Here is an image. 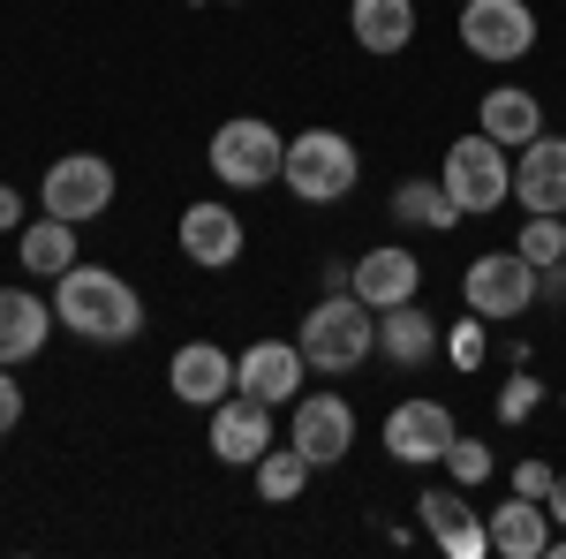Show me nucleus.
<instances>
[{
	"mask_svg": "<svg viewBox=\"0 0 566 559\" xmlns=\"http://www.w3.org/2000/svg\"><path fill=\"white\" fill-rule=\"evenodd\" d=\"M53 318H61L84 348H129L136 333H144V296H136L129 272L76 258L61 280H53Z\"/></svg>",
	"mask_w": 566,
	"mask_h": 559,
	"instance_id": "f257e3e1",
	"label": "nucleus"
},
{
	"mask_svg": "<svg viewBox=\"0 0 566 559\" xmlns=\"http://www.w3.org/2000/svg\"><path fill=\"white\" fill-rule=\"evenodd\" d=\"M295 341L310 355V379H348L378 355V310L363 296H317L295 325Z\"/></svg>",
	"mask_w": 566,
	"mask_h": 559,
	"instance_id": "f03ea898",
	"label": "nucleus"
},
{
	"mask_svg": "<svg viewBox=\"0 0 566 559\" xmlns=\"http://www.w3.org/2000/svg\"><path fill=\"white\" fill-rule=\"evenodd\" d=\"M355 182H363V152H355V136L340 130H303L287 136V159H280V189L295 197V205H340L355 197Z\"/></svg>",
	"mask_w": 566,
	"mask_h": 559,
	"instance_id": "7ed1b4c3",
	"label": "nucleus"
},
{
	"mask_svg": "<svg viewBox=\"0 0 566 559\" xmlns=\"http://www.w3.org/2000/svg\"><path fill=\"white\" fill-rule=\"evenodd\" d=\"M280 159H287V136L272 130L264 114H234V122H219L212 144H205L212 182H219V189H234V197L272 189V182H280Z\"/></svg>",
	"mask_w": 566,
	"mask_h": 559,
	"instance_id": "20e7f679",
	"label": "nucleus"
},
{
	"mask_svg": "<svg viewBox=\"0 0 566 559\" xmlns=\"http://www.w3.org/2000/svg\"><path fill=\"white\" fill-rule=\"evenodd\" d=\"M446 197L461 205L469 219H483V213H506V197H514V167H506V144H491L483 130H469V136H453L446 144Z\"/></svg>",
	"mask_w": 566,
	"mask_h": 559,
	"instance_id": "39448f33",
	"label": "nucleus"
},
{
	"mask_svg": "<svg viewBox=\"0 0 566 559\" xmlns=\"http://www.w3.org/2000/svg\"><path fill=\"white\" fill-rule=\"evenodd\" d=\"M114 159H98V152H69V159H53L39 182V205L53 219H69V227H91V219L114 213Z\"/></svg>",
	"mask_w": 566,
	"mask_h": 559,
	"instance_id": "423d86ee",
	"label": "nucleus"
},
{
	"mask_svg": "<svg viewBox=\"0 0 566 559\" xmlns=\"http://www.w3.org/2000/svg\"><path fill=\"white\" fill-rule=\"evenodd\" d=\"M461 302H469L476 318H491V325H514V318L536 310V265H528L522 250H483V258L461 272Z\"/></svg>",
	"mask_w": 566,
	"mask_h": 559,
	"instance_id": "0eeeda50",
	"label": "nucleus"
},
{
	"mask_svg": "<svg viewBox=\"0 0 566 559\" xmlns=\"http://www.w3.org/2000/svg\"><path fill=\"white\" fill-rule=\"evenodd\" d=\"M287 438L303 446L317 469H340L355 454V401L333 386H303L287 401Z\"/></svg>",
	"mask_w": 566,
	"mask_h": 559,
	"instance_id": "6e6552de",
	"label": "nucleus"
},
{
	"mask_svg": "<svg viewBox=\"0 0 566 559\" xmlns=\"http://www.w3.org/2000/svg\"><path fill=\"white\" fill-rule=\"evenodd\" d=\"M461 45L491 69L528 61L536 53V8L528 0H461Z\"/></svg>",
	"mask_w": 566,
	"mask_h": 559,
	"instance_id": "1a4fd4ad",
	"label": "nucleus"
},
{
	"mask_svg": "<svg viewBox=\"0 0 566 559\" xmlns=\"http://www.w3.org/2000/svg\"><path fill=\"white\" fill-rule=\"evenodd\" d=\"M453 431H461V424H453L446 401L408 393V401H392V408H386V454L400 462V469H431V462H446Z\"/></svg>",
	"mask_w": 566,
	"mask_h": 559,
	"instance_id": "9d476101",
	"label": "nucleus"
},
{
	"mask_svg": "<svg viewBox=\"0 0 566 559\" xmlns=\"http://www.w3.org/2000/svg\"><path fill=\"white\" fill-rule=\"evenodd\" d=\"M175 242L189 265H205V272H234L242 250H250V227L234 205H219V197H197V205H181L175 219Z\"/></svg>",
	"mask_w": 566,
	"mask_h": 559,
	"instance_id": "9b49d317",
	"label": "nucleus"
},
{
	"mask_svg": "<svg viewBox=\"0 0 566 559\" xmlns=\"http://www.w3.org/2000/svg\"><path fill=\"white\" fill-rule=\"evenodd\" d=\"M310 386V355L303 341H250L234 355V393H250V401H272V408H287L295 393Z\"/></svg>",
	"mask_w": 566,
	"mask_h": 559,
	"instance_id": "f8f14e48",
	"label": "nucleus"
},
{
	"mask_svg": "<svg viewBox=\"0 0 566 559\" xmlns=\"http://www.w3.org/2000/svg\"><path fill=\"white\" fill-rule=\"evenodd\" d=\"M272 416H280L272 401L227 393V401L212 408V431H205V438H212V454L227 462V469H258V454H264V446H280V424H272Z\"/></svg>",
	"mask_w": 566,
	"mask_h": 559,
	"instance_id": "ddd939ff",
	"label": "nucleus"
},
{
	"mask_svg": "<svg viewBox=\"0 0 566 559\" xmlns=\"http://www.w3.org/2000/svg\"><path fill=\"white\" fill-rule=\"evenodd\" d=\"M416 521H423V537H431L446 559H483V552H491V529H483V515L469 507L461 484H453V491L431 484V491L416 499Z\"/></svg>",
	"mask_w": 566,
	"mask_h": 559,
	"instance_id": "4468645a",
	"label": "nucleus"
},
{
	"mask_svg": "<svg viewBox=\"0 0 566 559\" xmlns=\"http://www.w3.org/2000/svg\"><path fill=\"white\" fill-rule=\"evenodd\" d=\"M167 393H175L181 408H205V416H212L219 401L234 393V355L219 341H181L175 355H167Z\"/></svg>",
	"mask_w": 566,
	"mask_h": 559,
	"instance_id": "2eb2a0df",
	"label": "nucleus"
},
{
	"mask_svg": "<svg viewBox=\"0 0 566 559\" xmlns=\"http://www.w3.org/2000/svg\"><path fill=\"white\" fill-rule=\"evenodd\" d=\"M355 296L370 302V310L416 302V296H423V258H416L408 242H378V250H363V258H355Z\"/></svg>",
	"mask_w": 566,
	"mask_h": 559,
	"instance_id": "dca6fc26",
	"label": "nucleus"
},
{
	"mask_svg": "<svg viewBox=\"0 0 566 559\" xmlns=\"http://www.w3.org/2000/svg\"><path fill=\"white\" fill-rule=\"evenodd\" d=\"M514 205L522 213H566V136H536L514 152Z\"/></svg>",
	"mask_w": 566,
	"mask_h": 559,
	"instance_id": "f3484780",
	"label": "nucleus"
},
{
	"mask_svg": "<svg viewBox=\"0 0 566 559\" xmlns=\"http://www.w3.org/2000/svg\"><path fill=\"white\" fill-rule=\"evenodd\" d=\"M438 348H446V325H438L423 302L378 310V355H386L392 371H423V363H438Z\"/></svg>",
	"mask_w": 566,
	"mask_h": 559,
	"instance_id": "a211bd4d",
	"label": "nucleus"
},
{
	"mask_svg": "<svg viewBox=\"0 0 566 559\" xmlns=\"http://www.w3.org/2000/svg\"><path fill=\"white\" fill-rule=\"evenodd\" d=\"M53 302L31 296V288H0V363L8 371H23L31 355H45V341H53Z\"/></svg>",
	"mask_w": 566,
	"mask_h": 559,
	"instance_id": "6ab92c4d",
	"label": "nucleus"
},
{
	"mask_svg": "<svg viewBox=\"0 0 566 559\" xmlns=\"http://www.w3.org/2000/svg\"><path fill=\"white\" fill-rule=\"evenodd\" d=\"M476 130L491 136V144H506V152H522V144L544 136V99L522 91V84H491L476 99Z\"/></svg>",
	"mask_w": 566,
	"mask_h": 559,
	"instance_id": "aec40b11",
	"label": "nucleus"
},
{
	"mask_svg": "<svg viewBox=\"0 0 566 559\" xmlns=\"http://www.w3.org/2000/svg\"><path fill=\"white\" fill-rule=\"evenodd\" d=\"M348 31L370 61H392L416 45V0H348Z\"/></svg>",
	"mask_w": 566,
	"mask_h": 559,
	"instance_id": "412c9836",
	"label": "nucleus"
},
{
	"mask_svg": "<svg viewBox=\"0 0 566 559\" xmlns=\"http://www.w3.org/2000/svg\"><path fill=\"white\" fill-rule=\"evenodd\" d=\"M483 529H491V552L499 559H544L552 552V515H544V499H522V491L506 507H491Z\"/></svg>",
	"mask_w": 566,
	"mask_h": 559,
	"instance_id": "4be33fe9",
	"label": "nucleus"
},
{
	"mask_svg": "<svg viewBox=\"0 0 566 559\" xmlns=\"http://www.w3.org/2000/svg\"><path fill=\"white\" fill-rule=\"evenodd\" d=\"M386 213L400 219V227H431V235H453V227L469 219L461 205H453V197H446V182H431V174H408V182L392 189Z\"/></svg>",
	"mask_w": 566,
	"mask_h": 559,
	"instance_id": "5701e85b",
	"label": "nucleus"
},
{
	"mask_svg": "<svg viewBox=\"0 0 566 559\" xmlns=\"http://www.w3.org/2000/svg\"><path fill=\"white\" fill-rule=\"evenodd\" d=\"M76 258H84V250H76V227H69V219H53V213L23 219V272H31V280H61Z\"/></svg>",
	"mask_w": 566,
	"mask_h": 559,
	"instance_id": "b1692460",
	"label": "nucleus"
},
{
	"mask_svg": "<svg viewBox=\"0 0 566 559\" xmlns=\"http://www.w3.org/2000/svg\"><path fill=\"white\" fill-rule=\"evenodd\" d=\"M310 469H317V462L287 438V446H264L250 476H258V499H264V507H295V499L310 491Z\"/></svg>",
	"mask_w": 566,
	"mask_h": 559,
	"instance_id": "393cba45",
	"label": "nucleus"
},
{
	"mask_svg": "<svg viewBox=\"0 0 566 559\" xmlns=\"http://www.w3.org/2000/svg\"><path fill=\"white\" fill-rule=\"evenodd\" d=\"M514 250H522L528 265H559V258H566V213H522Z\"/></svg>",
	"mask_w": 566,
	"mask_h": 559,
	"instance_id": "a878e982",
	"label": "nucleus"
},
{
	"mask_svg": "<svg viewBox=\"0 0 566 559\" xmlns=\"http://www.w3.org/2000/svg\"><path fill=\"white\" fill-rule=\"evenodd\" d=\"M491 469H499V462H491V446L469 438V431H453V446H446V476H453L461 491H476V484H491Z\"/></svg>",
	"mask_w": 566,
	"mask_h": 559,
	"instance_id": "bb28decb",
	"label": "nucleus"
},
{
	"mask_svg": "<svg viewBox=\"0 0 566 559\" xmlns=\"http://www.w3.org/2000/svg\"><path fill=\"white\" fill-rule=\"evenodd\" d=\"M446 355H453V371H483L491 363V318H461V325H446Z\"/></svg>",
	"mask_w": 566,
	"mask_h": 559,
	"instance_id": "cd10ccee",
	"label": "nucleus"
},
{
	"mask_svg": "<svg viewBox=\"0 0 566 559\" xmlns=\"http://www.w3.org/2000/svg\"><path fill=\"white\" fill-rule=\"evenodd\" d=\"M536 408H544V379H536V371H514V379L499 386V424H528Z\"/></svg>",
	"mask_w": 566,
	"mask_h": 559,
	"instance_id": "c85d7f7f",
	"label": "nucleus"
},
{
	"mask_svg": "<svg viewBox=\"0 0 566 559\" xmlns=\"http://www.w3.org/2000/svg\"><path fill=\"white\" fill-rule=\"evenodd\" d=\"M23 431V379L0 363V438H15Z\"/></svg>",
	"mask_w": 566,
	"mask_h": 559,
	"instance_id": "c756f323",
	"label": "nucleus"
},
{
	"mask_svg": "<svg viewBox=\"0 0 566 559\" xmlns=\"http://www.w3.org/2000/svg\"><path fill=\"white\" fill-rule=\"evenodd\" d=\"M317 296H355V258H325L317 265Z\"/></svg>",
	"mask_w": 566,
	"mask_h": 559,
	"instance_id": "7c9ffc66",
	"label": "nucleus"
},
{
	"mask_svg": "<svg viewBox=\"0 0 566 559\" xmlns=\"http://www.w3.org/2000/svg\"><path fill=\"white\" fill-rule=\"evenodd\" d=\"M552 462H522V469H514V491H522V499H544V491H552Z\"/></svg>",
	"mask_w": 566,
	"mask_h": 559,
	"instance_id": "2f4dec72",
	"label": "nucleus"
},
{
	"mask_svg": "<svg viewBox=\"0 0 566 559\" xmlns=\"http://www.w3.org/2000/svg\"><path fill=\"white\" fill-rule=\"evenodd\" d=\"M536 302H566V258L559 265H536Z\"/></svg>",
	"mask_w": 566,
	"mask_h": 559,
	"instance_id": "473e14b6",
	"label": "nucleus"
},
{
	"mask_svg": "<svg viewBox=\"0 0 566 559\" xmlns=\"http://www.w3.org/2000/svg\"><path fill=\"white\" fill-rule=\"evenodd\" d=\"M0 235H23V189L0 182Z\"/></svg>",
	"mask_w": 566,
	"mask_h": 559,
	"instance_id": "72a5a7b5",
	"label": "nucleus"
},
{
	"mask_svg": "<svg viewBox=\"0 0 566 559\" xmlns=\"http://www.w3.org/2000/svg\"><path fill=\"white\" fill-rule=\"evenodd\" d=\"M544 515H552V529H566V469L552 476V491H544Z\"/></svg>",
	"mask_w": 566,
	"mask_h": 559,
	"instance_id": "f704fd0d",
	"label": "nucleus"
},
{
	"mask_svg": "<svg viewBox=\"0 0 566 559\" xmlns=\"http://www.w3.org/2000/svg\"><path fill=\"white\" fill-rule=\"evenodd\" d=\"M197 8H205V0H197ZM219 8H242V0H219Z\"/></svg>",
	"mask_w": 566,
	"mask_h": 559,
	"instance_id": "c9c22d12",
	"label": "nucleus"
}]
</instances>
